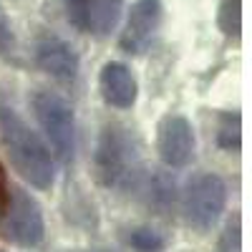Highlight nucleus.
Listing matches in <instances>:
<instances>
[{"instance_id": "nucleus-1", "label": "nucleus", "mask_w": 252, "mask_h": 252, "mask_svg": "<svg viewBox=\"0 0 252 252\" xmlns=\"http://www.w3.org/2000/svg\"><path fill=\"white\" fill-rule=\"evenodd\" d=\"M0 144L13 164V169L26 184L40 189L53 187L56 182V164L48 144L31 129V124L20 116L13 106L0 103Z\"/></svg>"}, {"instance_id": "nucleus-2", "label": "nucleus", "mask_w": 252, "mask_h": 252, "mask_svg": "<svg viewBox=\"0 0 252 252\" xmlns=\"http://www.w3.org/2000/svg\"><path fill=\"white\" fill-rule=\"evenodd\" d=\"M141 172V154L129 129L119 124H106L98 134L94 152L96 182L106 189L126 192V189L136 187Z\"/></svg>"}, {"instance_id": "nucleus-3", "label": "nucleus", "mask_w": 252, "mask_h": 252, "mask_svg": "<svg viewBox=\"0 0 252 252\" xmlns=\"http://www.w3.org/2000/svg\"><path fill=\"white\" fill-rule=\"evenodd\" d=\"M33 116L46 136L48 149H53V157L71 166L76 157V114L73 106L56 91H38L31 98Z\"/></svg>"}, {"instance_id": "nucleus-4", "label": "nucleus", "mask_w": 252, "mask_h": 252, "mask_svg": "<svg viewBox=\"0 0 252 252\" xmlns=\"http://www.w3.org/2000/svg\"><path fill=\"white\" fill-rule=\"evenodd\" d=\"M3 235L18 247H38L46 237V217L38 199L23 187H8L5 209H3Z\"/></svg>"}, {"instance_id": "nucleus-5", "label": "nucleus", "mask_w": 252, "mask_h": 252, "mask_svg": "<svg viewBox=\"0 0 252 252\" xmlns=\"http://www.w3.org/2000/svg\"><path fill=\"white\" fill-rule=\"evenodd\" d=\"M224 207H227V182L220 174L204 172V174H197L187 184L184 220H187L189 227H194L197 232L212 229L220 222Z\"/></svg>"}, {"instance_id": "nucleus-6", "label": "nucleus", "mask_w": 252, "mask_h": 252, "mask_svg": "<svg viewBox=\"0 0 252 252\" xmlns=\"http://www.w3.org/2000/svg\"><path fill=\"white\" fill-rule=\"evenodd\" d=\"M157 152L169 169H184L192 164L197 157V136L192 121L182 114L164 116L157 129Z\"/></svg>"}, {"instance_id": "nucleus-7", "label": "nucleus", "mask_w": 252, "mask_h": 252, "mask_svg": "<svg viewBox=\"0 0 252 252\" xmlns=\"http://www.w3.org/2000/svg\"><path fill=\"white\" fill-rule=\"evenodd\" d=\"M161 20H164L161 0H134L129 15H126V26L119 35V48L129 56L146 53L161 28Z\"/></svg>"}, {"instance_id": "nucleus-8", "label": "nucleus", "mask_w": 252, "mask_h": 252, "mask_svg": "<svg viewBox=\"0 0 252 252\" xmlns=\"http://www.w3.org/2000/svg\"><path fill=\"white\" fill-rule=\"evenodd\" d=\"M66 18L81 31L96 38H106L111 31H116L124 0H61Z\"/></svg>"}, {"instance_id": "nucleus-9", "label": "nucleus", "mask_w": 252, "mask_h": 252, "mask_svg": "<svg viewBox=\"0 0 252 252\" xmlns=\"http://www.w3.org/2000/svg\"><path fill=\"white\" fill-rule=\"evenodd\" d=\"M33 61L46 76H51L58 83H73L78 78V66H81L78 53L68 40L58 35L40 38L33 51Z\"/></svg>"}, {"instance_id": "nucleus-10", "label": "nucleus", "mask_w": 252, "mask_h": 252, "mask_svg": "<svg viewBox=\"0 0 252 252\" xmlns=\"http://www.w3.org/2000/svg\"><path fill=\"white\" fill-rule=\"evenodd\" d=\"M98 91H101V98L106 106L119 109V111H129L136 103L139 83H136L134 71L126 63L109 61V63H103V68L98 73Z\"/></svg>"}, {"instance_id": "nucleus-11", "label": "nucleus", "mask_w": 252, "mask_h": 252, "mask_svg": "<svg viewBox=\"0 0 252 252\" xmlns=\"http://www.w3.org/2000/svg\"><path fill=\"white\" fill-rule=\"evenodd\" d=\"M217 144H220V149H224V152H240L242 149V116L237 111L220 114Z\"/></svg>"}, {"instance_id": "nucleus-12", "label": "nucleus", "mask_w": 252, "mask_h": 252, "mask_svg": "<svg viewBox=\"0 0 252 252\" xmlns=\"http://www.w3.org/2000/svg\"><path fill=\"white\" fill-rule=\"evenodd\" d=\"M217 26L227 38H240L242 33V0H222L217 10Z\"/></svg>"}, {"instance_id": "nucleus-13", "label": "nucleus", "mask_w": 252, "mask_h": 252, "mask_svg": "<svg viewBox=\"0 0 252 252\" xmlns=\"http://www.w3.org/2000/svg\"><path fill=\"white\" fill-rule=\"evenodd\" d=\"M129 245L134 252H164L166 247V237L154 227H134L129 232Z\"/></svg>"}, {"instance_id": "nucleus-14", "label": "nucleus", "mask_w": 252, "mask_h": 252, "mask_svg": "<svg viewBox=\"0 0 252 252\" xmlns=\"http://www.w3.org/2000/svg\"><path fill=\"white\" fill-rule=\"evenodd\" d=\"M217 252H242V220L235 215V220H229L220 235Z\"/></svg>"}, {"instance_id": "nucleus-15", "label": "nucleus", "mask_w": 252, "mask_h": 252, "mask_svg": "<svg viewBox=\"0 0 252 252\" xmlns=\"http://www.w3.org/2000/svg\"><path fill=\"white\" fill-rule=\"evenodd\" d=\"M15 51H18V43H15L13 23H10L5 8L0 5V58L13 61V58H15Z\"/></svg>"}, {"instance_id": "nucleus-16", "label": "nucleus", "mask_w": 252, "mask_h": 252, "mask_svg": "<svg viewBox=\"0 0 252 252\" xmlns=\"http://www.w3.org/2000/svg\"><path fill=\"white\" fill-rule=\"evenodd\" d=\"M91 252H111V250H91Z\"/></svg>"}]
</instances>
